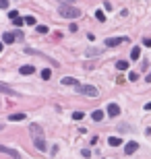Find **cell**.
I'll return each mask as SVG.
<instances>
[{
    "label": "cell",
    "mask_w": 151,
    "mask_h": 159,
    "mask_svg": "<svg viewBox=\"0 0 151 159\" xmlns=\"http://www.w3.org/2000/svg\"><path fill=\"white\" fill-rule=\"evenodd\" d=\"M60 17H64V19H79L81 17V8H77L73 4H62L60 6Z\"/></svg>",
    "instance_id": "obj_1"
},
{
    "label": "cell",
    "mask_w": 151,
    "mask_h": 159,
    "mask_svg": "<svg viewBox=\"0 0 151 159\" xmlns=\"http://www.w3.org/2000/svg\"><path fill=\"white\" fill-rule=\"evenodd\" d=\"M77 91L83 93V95H89V97H97V95H100L97 87H93V85H81V83H79L77 85Z\"/></svg>",
    "instance_id": "obj_2"
},
{
    "label": "cell",
    "mask_w": 151,
    "mask_h": 159,
    "mask_svg": "<svg viewBox=\"0 0 151 159\" xmlns=\"http://www.w3.org/2000/svg\"><path fill=\"white\" fill-rule=\"evenodd\" d=\"M128 41H130L128 37H108L104 43H106L108 48H116V46H120V43H128Z\"/></svg>",
    "instance_id": "obj_3"
},
{
    "label": "cell",
    "mask_w": 151,
    "mask_h": 159,
    "mask_svg": "<svg viewBox=\"0 0 151 159\" xmlns=\"http://www.w3.org/2000/svg\"><path fill=\"white\" fill-rule=\"evenodd\" d=\"M0 153H4V155H11L13 159H19V151L17 149H11V147H4V145H0Z\"/></svg>",
    "instance_id": "obj_4"
},
{
    "label": "cell",
    "mask_w": 151,
    "mask_h": 159,
    "mask_svg": "<svg viewBox=\"0 0 151 159\" xmlns=\"http://www.w3.org/2000/svg\"><path fill=\"white\" fill-rule=\"evenodd\" d=\"M137 151H139V143H135V140H130V143L124 145V153H126V155H132Z\"/></svg>",
    "instance_id": "obj_5"
},
{
    "label": "cell",
    "mask_w": 151,
    "mask_h": 159,
    "mask_svg": "<svg viewBox=\"0 0 151 159\" xmlns=\"http://www.w3.org/2000/svg\"><path fill=\"white\" fill-rule=\"evenodd\" d=\"M33 145H35V149H37V151H46V149H48L43 136H35V138H33Z\"/></svg>",
    "instance_id": "obj_6"
},
{
    "label": "cell",
    "mask_w": 151,
    "mask_h": 159,
    "mask_svg": "<svg viewBox=\"0 0 151 159\" xmlns=\"http://www.w3.org/2000/svg\"><path fill=\"white\" fill-rule=\"evenodd\" d=\"M29 130H31V136H33V138H35V136H43V128H41L39 124H31Z\"/></svg>",
    "instance_id": "obj_7"
},
{
    "label": "cell",
    "mask_w": 151,
    "mask_h": 159,
    "mask_svg": "<svg viewBox=\"0 0 151 159\" xmlns=\"http://www.w3.org/2000/svg\"><path fill=\"white\" fill-rule=\"evenodd\" d=\"M106 110H108V116H112V118H116L118 114H120V108H118V103H110Z\"/></svg>",
    "instance_id": "obj_8"
},
{
    "label": "cell",
    "mask_w": 151,
    "mask_h": 159,
    "mask_svg": "<svg viewBox=\"0 0 151 159\" xmlns=\"http://www.w3.org/2000/svg\"><path fill=\"white\" fill-rule=\"evenodd\" d=\"M19 73H21V75H33V73H35V66H33V64H23V66L19 68Z\"/></svg>",
    "instance_id": "obj_9"
},
{
    "label": "cell",
    "mask_w": 151,
    "mask_h": 159,
    "mask_svg": "<svg viewBox=\"0 0 151 159\" xmlns=\"http://www.w3.org/2000/svg\"><path fill=\"white\" fill-rule=\"evenodd\" d=\"M60 83H62V85H70V87H77V85H79V81H77V79H73V77H62Z\"/></svg>",
    "instance_id": "obj_10"
},
{
    "label": "cell",
    "mask_w": 151,
    "mask_h": 159,
    "mask_svg": "<svg viewBox=\"0 0 151 159\" xmlns=\"http://www.w3.org/2000/svg\"><path fill=\"white\" fill-rule=\"evenodd\" d=\"M15 39H17V37H15V33H13V31H6V33H4V37H2L4 43H15Z\"/></svg>",
    "instance_id": "obj_11"
},
{
    "label": "cell",
    "mask_w": 151,
    "mask_h": 159,
    "mask_svg": "<svg viewBox=\"0 0 151 159\" xmlns=\"http://www.w3.org/2000/svg\"><path fill=\"white\" fill-rule=\"evenodd\" d=\"M108 145H110V147H120V145H122V138H118V136H110V138H108Z\"/></svg>",
    "instance_id": "obj_12"
},
{
    "label": "cell",
    "mask_w": 151,
    "mask_h": 159,
    "mask_svg": "<svg viewBox=\"0 0 151 159\" xmlns=\"http://www.w3.org/2000/svg\"><path fill=\"white\" fill-rule=\"evenodd\" d=\"M139 58H141V48L135 46V48L130 50V60H139Z\"/></svg>",
    "instance_id": "obj_13"
},
{
    "label": "cell",
    "mask_w": 151,
    "mask_h": 159,
    "mask_svg": "<svg viewBox=\"0 0 151 159\" xmlns=\"http://www.w3.org/2000/svg\"><path fill=\"white\" fill-rule=\"evenodd\" d=\"M8 120L11 122H21V120H25V114H11V116H8Z\"/></svg>",
    "instance_id": "obj_14"
},
{
    "label": "cell",
    "mask_w": 151,
    "mask_h": 159,
    "mask_svg": "<svg viewBox=\"0 0 151 159\" xmlns=\"http://www.w3.org/2000/svg\"><path fill=\"white\" fill-rule=\"evenodd\" d=\"M91 118H93L95 122H102V120H104V112H102V110H95V112L91 114Z\"/></svg>",
    "instance_id": "obj_15"
},
{
    "label": "cell",
    "mask_w": 151,
    "mask_h": 159,
    "mask_svg": "<svg viewBox=\"0 0 151 159\" xmlns=\"http://www.w3.org/2000/svg\"><path fill=\"white\" fill-rule=\"evenodd\" d=\"M116 68H118V70H126V68H128V60H118V62H116Z\"/></svg>",
    "instance_id": "obj_16"
},
{
    "label": "cell",
    "mask_w": 151,
    "mask_h": 159,
    "mask_svg": "<svg viewBox=\"0 0 151 159\" xmlns=\"http://www.w3.org/2000/svg\"><path fill=\"white\" fill-rule=\"evenodd\" d=\"M0 91L6 93V95H15V89H11L8 85H0Z\"/></svg>",
    "instance_id": "obj_17"
},
{
    "label": "cell",
    "mask_w": 151,
    "mask_h": 159,
    "mask_svg": "<svg viewBox=\"0 0 151 159\" xmlns=\"http://www.w3.org/2000/svg\"><path fill=\"white\" fill-rule=\"evenodd\" d=\"M95 19L100 21V23H104V21H106V15H104V11H95Z\"/></svg>",
    "instance_id": "obj_18"
},
{
    "label": "cell",
    "mask_w": 151,
    "mask_h": 159,
    "mask_svg": "<svg viewBox=\"0 0 151 159\" xmlns=\"http://www.w3.org/2000/svg\"><path fill=\"white\" fill-rule=\"evenodd\" d=\"M50 77H52V73H50L48 68H43L41 70V79H43V81H50Z\"/></svg>",
    "instance_id": "obj_19"
},
{
    "label": "cell",
    "mask_w": 151,
    "mask_h": 159,
    "mask_svg": "<svg viewBox=\"0 0 151 159\" xmlns=\"http://www.w3.org/2000/svg\"><path fill=\"white\" fill-rule=\"evenodd\" d=\"M83 118H85L83 112H73V120H83Z\"/></svg>",
    "instance_id": "obj_20"
},
{
    "label": "cell",
    "mask_w": 151,
    "mask_h": 159,
    "mask_svg": "<svg viewBox=\"0 0 151 159\" xmlns=\"http://www.w3.org/2000/svg\"><path fill=\"white\" fill-rule=\"evenodd\" d=\"M25 23H27V25H35L37 21H35V17H33V15H29V17H25Z\"/></svg>",
    "instance_id": "obj_21"
},
{
    "label": "cell",
    "mask_w": 151,
    "mask_h": 159,
    "mask_svg": "<svg viewBox=\"0 0 151 159\" xmlns=\"http://www.w3.org/2000/svg\"><path fill=\"white\" fill-rule=\"evenodd\" d=\"M8 17L15 21V19H19V13H17V11H11V13H8Z\"/></svg>",
    "instance_id": "obj_22"
},
{
    "label": "cell",
    "mask_w": 151,
    "mask_h": 159,
    "mask_svg": "<svg viewBox=\"0 0 151 159\" xmlns=\"http://www.w3.org/2000/svg\"><path fill=\"white\" fill-rule=\"evenodd\" d=\"M37 31L39 33H48V27H46V25H37Z\"/></svg>",
    "instance_id": "obj_23"
},
{
    "label": "cell",
    "mask_w": 151,
    "mask_h": 159,
    "mask_svg": "<svg viewBox=\"0 0 151 159\" xmlns=\"http://www.w3.org/2000/svg\"><path fill=\"white\" fill-rule=\"evenodd\" d=\"M23 23H25V19H21V17H19V19H15V25H17V27H21Z\"/></svg>",
    "instance_id": "obj_24"
},
{
    "label": "cell",
    "mask_w": 151,
    "mask_h": 159,
    "mask_svg": "<svg viewBox=\"0 0 151 159\" xmlns=\"http://www.w3.org/2000/svg\"><path fill=\"white\" fill-rule=\"evenodd\" d=\"M0 8H8V0H0Z\"/></svg>",
    "instance_id": "obj_25"
},
{
    "label": "cell",
    "mask_w": 151,
    "mask_h": 159,
    "mask_svg": "<svg viewBox=\"0 0 151 159\" xmlns=\"http://www.w3.org/2000/svg\"><path fill=\"white\" fill-rule=\"evenodd\" d=\"M128 79H130V81H137L139 75H137V73H130V75H128Z\"/></svg>",
    "instance_id": "obj_26"
},
{
    "label": "cell",
    "mask_w": 151,
    "mask_h": 159,
    "mask_svg": "<svg viewBox=\"0 0 151 159\" xmlns=\"http://www.w3.org/2000/svg\"><path fill=\"white\" fill-rule=\"evenodd\" d=\"M143 43H145L147 48H151V39H149V37H145V39H143Z\"/></svg>",
    "instance_id": "obj_27"
},
{
    "label": "cell",
    "mask_w": 151,
    "mask_h": 159,
    "mask_svg": "<svg viewBox=\"0 0 151 159\" xmlns=\"http://www.w3.org/2000/svg\"><path fill=\"white\" fill-rule=\"evenodd\" d=\"M62 4H73V2H77V0H60Z\"/></svg>",
    "instance_id": "obj_28"
},
{
    "label": "cell",
    "mask_w": 151,
    "mask_h": 159,
    "mask_svg": "<svg viewBox=\"0 0 151 159\" xmlns=\"http://www.w3.org/2000/svg\"><path fill=\"white\" fill-rule=\"evenodd\" d=\"M145 110H147V112H151V101H149V103L145 105Z\"/></svg>",
    "instance_id": "obj_29"
},
{
    "label": "cell",
    "mask_w": 151,
    "mask_h": 159,
    "mask_svg": "<svg viewBox=\"0 0 151 159\" xmlns=\"http://www.w3.org/2000/svg\"><path fill=\"white\" fill-rule=\"evenodd\" d=\"M4 50V41H0V52H2Z\"/></svg>",
    "instance_id": "obj_30"
},
{
    "label": "cell",
    "mask_w": 151,
    "mask_h": 159,
    "mask_svg": "<svg viewBox=\"0 0 151 159\" xmlns=\"http://www.w3.org/2000/svg\"><path fill=\"white\" fill-rule=\"evenodd\" d=\"M147 83H151V75H149V77H147Z\"/></svg>",
    "instance_id": "obj_31"
}]
</instances>
